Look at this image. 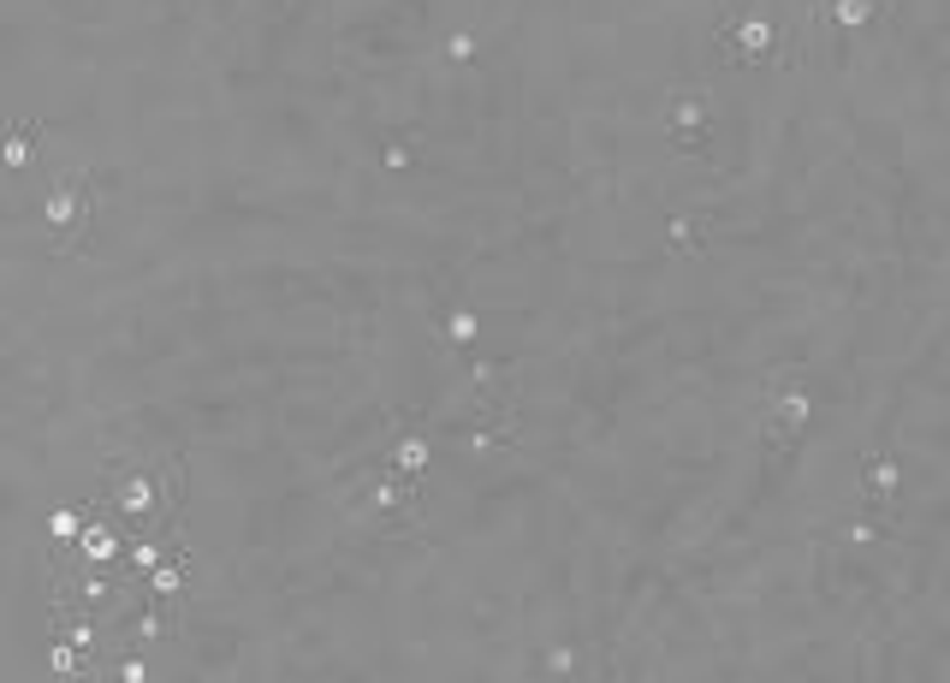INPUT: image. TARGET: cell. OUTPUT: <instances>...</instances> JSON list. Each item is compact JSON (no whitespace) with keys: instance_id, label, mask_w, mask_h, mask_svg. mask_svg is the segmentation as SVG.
Segmentation results:
<instances>
[{"instance_id":"cell-2","label":"cell","mask_w":950,"mask_h":683,"mask_svg":"<svg viewBox=\"0 0 950 683\" xmlns=\"http://www.w3.org/2000/svg\"><path fill=\"white\" fill-rule=\"evenodd\" d=\"M666 137L678 155H701L713 137V101L701 90H678V101L666 108Z\"/></svg>"},{"instance_id":"cell-3","label":"cell","mask_w":950,"mask_h":683,"mask_svg":"<svg viewBox=\"0 0 950 683\" xmlns=\"http://www.w3.org/2000/svg\"><path fill=\"white\" fill-rule=\"evenodd\" d=\"M113 512H120L125 523H149L160 517V475L155 470H131L120 493H113Z\"/></svg>"},{"instance_id":"cell-5","label":"cell","mask_w":950,"mask_h":683,"mask_svg":"<svg viewBox=\"0 0 950 683\" xmlns=\"http://www.w3.org/2000/svg\"><path fill=\"white\" fill-rule=\"evenodd\" d=\"M90 512H96V505H90ZM78 564H108V571H113V564H125L120 529H113V523H101V512L90 517V529L78 535Z\"/></svg>"},{"instance_id":"cell-1","label":"cell","mask_w":950,"mask_h":683,"mask_svg":"<svg viewBox=\"0 0 950 683\" xmlns=\"http://www.w3.org/2000/svg\"><path fill=\"white\" fill-rule=\"evenodd\" d=\"M96 202H101V179L96 167H71L48 184L42 197V226L54 232V256H83L96 232Z\"/></svg>"},{"instance_id":"cell-17","label":"cell","mask_w":950,"mask_h":683,"mask_svg":"<svg viewBox=\"0 0 950 683\" xmlns=\"http://www.w3.org/2000/svg\"><path fill=\"white\" fill-rule=\"evenodd\" d=\"M540 672H552V678L577 672V648H547V665H540Z\"/></svg>"},{"instance_id":"cell-6","label":"cell","mask_w":950,"mask_h":683,"mask_svg":"<svg viewBox=\"0 0 950 683\" xmlns=\"http://www.w3.org/2000/svg\"><path fill=\"white\" fill-rule=\"evenodd\" d=\"M185 589H190V553H167L149 571V583H143V594L149 601H167V606H179L185 601Z\"/></svg>"},{"instance_id":"cell-19","label":"cell","mask_w":950,"mask_h":683,"mask_svg":"<svg viewBox=\"0 0 950 683\" xmlns=\"http://www.w3.org/2000/svg\"><path fill=\"white\" fill-rule=\"evenodd\" d=\"M730 7H737V0H730Z\"/></svg>"},{"instance_id":"cell-9","label":"cell","mask_w":950,"mask_h":683,"mask_svg":"<svg viewBox=\"0 0 950 683\" xmlns=\"http://www.w3.org/2000/svg\"><path fill=\"white\" fill-rule=\"evenodd\" d=\"M36 137H42V125L36 120H19L7 131V143H0V161H7V172H24L36 161Z\"/></svg>"},{"instance_id":"cell-15","label":"cell","mask_w":950,"mask_h":683,"mask_svg":"<svg viewBox=\"0 0 950 683\" xmlns=\"http://www.w3.org/2000/svg\"><path fill=\"white\" fill-rule=\"evenodd\" d=\"M440 54H446L451 66H476V31H451L440 42Z\"/></svg>"},{"instance_id":"cell-8","label":"cell","mask_w":950,"mask_h":683,"mask_svg":"<svg viewBox=\"0 0 950 683\" xmlns=\"http://www.w3.org/2000/svg\"><path fill=\"white\" fill-rule=\"evenodd\" d=\"M428 458H434L428 434H399V440H392V452H387V463L399 475H411V482H428Z\"/></svg>"},{"instance_id":"cell-7","label":"cell","mask_w":950,"mask_h":683,"mask_svg":"<svg viewBox=\"0 0 950 683\" xmlns=\"http://www.w3.org/2000/svg\"><path fill=\"white\" fill-rule=\"evenodd\" d=\"M861 493H868V500H897L903 493V458L897 452L861 458Z\"/></svg>"},{"instance_id":"cell-14","label":"cell","mask_w":950,"mask_h":683,"mask_svg":"<svg viewBox=\"0 0 950 683\" xmlns=\"http://www.w3.org/2000/svg\"><path fill=\"white\" fill-rule=\"evenodd\" d=\"M380 167H387V172H411L416 167V137H411V131H404V137H392L387 149H380Z\"/></svg>"},{"instance_id":"cell-18","label":"cell","mask_w":950,"mask_h":683,"mask_svg":"<svg viewBox=\"0 0 950 683\" xmlns=\"http://www.w3.org/2000/svg\"><path fill=\"white\" fill-rule=\"evenodd\" d=\"M843 541H850V547H868V541H880V523H850V529H843Z\"/></svg>"},{"instance_id":"cell-12","label":"cell","mask_w":950,"mask_h":683,"mask_svg":"<svg viewBox=\"0 0 950 683\" xmlns=\"http://www.w3.org/2000/svg\"><path fill=\"white\" fill-rule=\"evenodd\" d=\"M666 244H671L678 256H701V250H707V238H701V221H690V214H671V221H666Z\"/></svg>"},{"instance_id":"cell-13","label":"cell","mask_w":950,"mask_h":683,"mask_svg":"<svg viewBox=\"0 0 950 683\" xmlns=\"http://www.w3.org/2000/svg\"><path fill=\"white\" fill-rule=\"evenodd\" d=\"M179 505H185V463L167 458L160 463V517H179Z\"/></svg>"},{"instance_id":"cell-16","label":"cell","mask_w":950,"mask_h":683,"mask_svg":"<svg viewBox=\"0 0 950 683\" xmlns=\"http://www.w3.org/2000/svg\"><path fill=\"white\" fill-rule=\"evenodd\" d=\"M113 678H125V683H143V678H149V665H143V653H137V648H125V653H120V665H113Z\"/></svg>"},{"instance_id":"cell-4","label":"cell","mask_w":950,"mask_h":683,"mask_svg":"<svg viewBox=\"0 0 950 683\" xmlns=\"http://www.w3.org/2000/svg\"><path fill=\"white\" fill-rule=\"evenodd\" d=\"M880 7L885 0H814V19H820L826 31H838V36H856V31H868V24L880 19Z\"/></svg>"},{"instance_id":"cell-10","label":"cell","mask_w":950,"mask_h":683,"mask_svg":"<svg viewBox=\"0 0 950 683\" xmlns=\"http://www.w3.org/2000/svg\"><path fill=\"white\" fill-rule=\"evenodd\" d=\"M476 333H481V315L470 310V303H451V310H446V322H440V339L451 345V351H463V357H470V351H476Z\"/></svg>"},{"instance_id":"cell-11","label":"cell","mask_w":950,"mask_h":683,"mask_svg":"<svg viewBox=\"0 0 950 683\" xmlns=\"http://www.w3.org/2000/svg\"><path fill=\"white\" fill-rule=\"evenodd\" d=\"M90 505H54V512H48V541L54 547H78V535L83 529H90Z\"/></svg>"}]
</instances>
